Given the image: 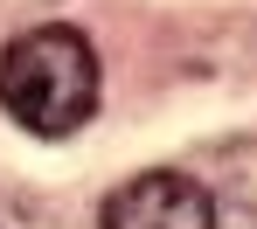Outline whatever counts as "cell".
Wrapping results in <instances>:
<instances>
[{
    "label": "cell",
    "mask_w": 257,
    "mask_h": 229,
    "mask_svg": "<svg viewBox=\"0 0 257 229\" xmlns=\"http://www.w3.org/2000/svg\"><path fill=\"white\" fill-rule=\"evenodd\" d=\"M97 91H104L97 49L77 28H28L0 56V104L35 139H70L97 111Z\"/></svg>",
    "instance_id": "cell-1"
},
{
    "label": "cell",
    "mask_w": 257,
    "mask_h": 229,
    "mask_svg": "<svg viewBox=\"0 0 257 229\" xmlns=\"http://www.w3.org/2000/svg\"><path fill=\"white\" fill-rule=\"evenodd\" d=\"M104 229H215V194L174 167H153L104 201Z\"/></svg>",
    "instance_id": "cell-2"
}]
</instances>
